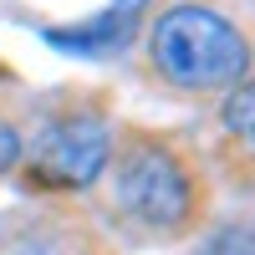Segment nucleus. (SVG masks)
Here are the masks:
<instances>
[{"instance_id":"obj_1","label":"nucleus","mask_w":255,"mask_h":255,"mask_svg":"<svg viewBox=\"0 0 255 255\" xmlns=\"http://www.w3.org/2000/svg\"><path fill=\"white\" fill-rule=\"evenodd\" d=\"M153 61L179 87H225V82L245 77L250 46L220 10L174 5L153 26Z\"/></svg>"},{"instance_id":"obj_7","label":"nucleus","mask_w":255,"mask_h":255,"mask_svg":"<svg viewBox=\"0 0 255 255\" xmlns=\"http://www.w3.org/2000/svg\"><path fill=\"white\" fill-rule=\"evenodd\" d=\"M148 5V0H113V15H123V20H133L138 10Z\"/></svg>"},{"instance_id":"obj_5","label":"nucleus","mask_w":255,"mask_h":255,"mask_svg":"<svg viewBox=\"0 0 255 255\" xmlns=\"http://www.w3.org/2000/svg\"><path fill=\"white\" fill-rule=\"evenodd\" d=\"M225 123H230V133H240V138L255 148V82H245V87L230 92V102H225Z\"/></svg>"},{"instance_id":"obj_6","label":"nucleus","mask_w":255,"mask_h":255,"mask_svg":"<svg viewBox=\"0 0 255 255\" xmlns=\"http://www.w3.org/2000/svg\"><path fill=\"white\" fill-rule=\"evenodd\" d=\"M15 158H20V138H15V128H10V123H0V174H5Z\"/></svg>"},{"instance_id":"obj_2","label":"nucleus","mask_w":255,"mask_h":255,"mask_svg":"<svg viewBox=\"0 0 255 255\" xmlns=\"http://www.w3.org/2000/svg\"><path fill=\"white\" fill-rule=\"evenodd\" d=\"M108 148H113V133H108L102 118H92V113L56 118V123L41 128L36 143H31L26 179L46 184V189H82V184H92L102 174Z\"/></svg>"},{"instance_id":"obj_3","label":"nucleus","mask_w":255,"mask_h":255,"mask_svg":"<svg viewBox=\"0 0 255 255\" xmlns=\"http://www.w3.org/2000/svg\"><path fill=\"white\" fill-rule=\"evenodd\" d=\"M118 199L128 215H138L153 230H174L189 215V174L168 148H138L118 168Z\"/></svg>"},{"instance_id":"obj_4","label":"nucleus","mask_w":255,"mask_h":255,"mask_svg":"<svg viewBox=\"0 0 255 255\" xmlns=\"http://www.w3.org/2000/svg\"><path fill=\"white\" fill-rule=\"evenodd\" d=\"M128 31H133V20H123V15H97L92 26H82V31H51L56 46H67V51H108L118 46V41H128Z\"/></svg>"}]
</instances>
